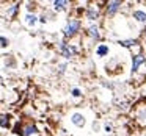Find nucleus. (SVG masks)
Here are the masks:
<instances>
[{
  "instance_id": "obj_1",
  "label": "nucleus",
  "mask_w": 146,
  "mask_h": 136,
  "mask_svg": "<svg viewBox=\"0 0 146 136\" xmlns=\"http://www.w3.org/2000/svg\"><path fill=\"white\" fill-rule=\"evenodd\" d=\"M82 32V20L79 17H69L63 27V38L64 41H71Z\"/></svg>"
},
{
  "instance_id": "obj_2",
  "label": "nucleus",
  "mask_w": 146,
  "mask_h": 136,
  "mask_svg": "<svg viewBox=\"0 0 146 136\" xmlns=\"http://www.w3.org/2000/svg\"><path fill=\"white\" fill-rule=\"evenodd\" d=\"M58 52H60V55L64 58V60H72V58H76L77 55H79V47H77L76 44H72V42L69 41H60L58 42Z\"/></svg>"
},
{
  "instance_id": "obj_3",
  "label": "nucleus",
  "mask_w": 146,
  "mask_h": 136,
  "mask_svg": "<svg viewBox=\"0 0 146 136\" xmlns=\"http://www.w3.org/2000/svg\"><path fill=\"white\" fill-rule=\"evenodd\" d=\"M14 131L21 136H39V128L33 120L17 124V127H14Z\"/></svg>"
},
{
  "instance_id": "obj_4",
  "label": "nucleus",
  "mask_w": 146,
  "mask_h": 136,
  "mask_svg": "<svg viewBox=\"0 0 146 136\" xmlns=\"http://www.w3.org/2000/svg\"><path fill=\"white\" fill-rule=\"evenodd\" d=\"M132 116H133V120L140 127H146V102H140V103L135 105Z\"/></svg>"
},
{
  "instance_id": "obj_5",
  "label": "nucleus",
  "mask_w": 146,
  "mask_h": 136,
  "mask_svg": "<svg viewBox=\"0 0 146 136\" xmlns=\"http://www.w3.org/2000/svg\"><path fill=\"white\" fill-rule=\"evenodd\" d=\"M83 16L90 24H98V20L101 19V7L94 3H90L88 7L83 10Z\"/></svg>"
},
{
  "instance_id": "obj_6",
  "label": "nucleus",
  "mask_w": 146,
  "mask_h": 136,
  "mask_svg": "<svg viewBox=\"0 0 146 136\" xmlns=\"http://www.w3.org/2000/svg\"><path fill=\"white\" fill-rule=\"evenodd\" d=\"M123 7H124V2H121V0H108V2L104 3V11L108 17H113L123 10Z\"/></svg>"
},
{
  "instance_id": "obj_7",
  "label": "nucleus",
  "mask_w": 146,
  "mask_h": 136,
  "mask_svg": "<svg viewBox=\"0 0 146 136\" xmlns=\"http://www.w3.org/2000/svg\"><path fill=\"white\" fill-rule=\"evenodd\" d=\"M146 64V57L141 53V52H137V53L132 55V63H130V72L132 75H135L140 70V67Z\"/></svg>"
},
{
  "instance_id": "obj_8",
  "label": "nucleus",
  "mask_w": 146,
  "mask_h": 136,
  "mask_svg": "<svg viewBox=\"0 0 146 136\" xmlns=\"http://www.w3.org/2000/svg\"><path fill=\"white\" fill-rule=\"evenodd\" d=\"M85 35L88 36L91 41H101V36H102V33H101V27L98 25V24H90L88 27L85 28Z\"/></svg>"
},
{
  "instance_id": "obj_9",
  "label": "nucleus",
  "mask_w": 146,
  "mask_h": 136,
  "mask_svg": "<svg viewBox=\"0 0 146 136\" xmlns=\"http://www.w3.org/2000/svg\"><path fill=\"white\" fill-rule=\"evenodd\" d=\"M110 52H111L110 44H107V42H99L94 47V57L99 58V60H102V58H107L108 55H110Z\"/></svg>"
},
{
  "instance_id": "obj_10",
  "label": "nucleus",
  "mask_w": 146,
  "mask_h": 136,
  "mask_svg": "<svg viewBox=\"0 0 146 136\" xmlns=\"http://www.w3.org/2000/svg\"><path fill=\"white\" fill-rule=\"evenodd\" d=\"M69 119H71V124H72L74 127H77V128H83V127L86 125V116L83 113H80V111L72 113Z\"/></svg>"
},
{
  "instance_id": "obj_11",
  "label": "nucleus",
  "mask_w": 146,
  "mask_h": 136,
  "mask_svg": "<svg viewBox=\"0 0 146 136\" xmlns=\"http://www.w3.org/2000/svg\"><path fill=\"white\" fill-rule=\"evenodd\" d=\"M130 17H132V19L135 20L137 24H141V25H145V24H146V10L135 8V10H132V13H130Z\"/></svg>"
},
{
  "instance_id": "obj_12",
  "label": "nucleus",
  "mask_w": 146,
  "mask_h": 136,
  "mask_svg": "<svg viewBox=\"0 0 146 136\" xmlns=\"http://www.w3.org/2000/svg\"><path fill=\"white\" fill-rule=\"evenodd\" d=\"M69 5H71V2H68V0H54L52 2V11L63 13V11H66L69 8Z\"/></svg>"
},
{
  "instance_id": "obj_13",
  "label": "nucleus",
  "mask_w": 146,
  "mask_h": 136,
  "mask_svg": "<svg viewBox=\"0 0 146 136\" xmlns=\"http://www.w3.org/2000/svg\"><path fill=\"white\" fill-rule=\"evenodd\" d=\"M24 24H25L27 27H35L36 24H38V14L36 13H25L24 14Z\"/></svg>"
},
{
  "instance_id": "obj_14",
  "label": "nucleus",
  "mask_w": 146,
  "mask_h": 136,
  "mask_svg": "<svg viewBox=\"0 0 146 136\" xmlns=\"http://www.w3.org/2000/svg\"><path fill=\"white\" fill-rule=\"evenodd\" d=\"M19 10H21V3H19V2L11 3L10 7L7 8V16L10 17V19H14V17L17 16V13H19Z\"/></svg>"
},
{
  "instance_id": "obj_15",
  "label": "nucleus",
  "mask_w": 146,
  "mask_h": 136,
  "mask_svg": "<svg viewBox=\"0 0 146 136\" xmlns=\"http://www.w3.org/2000/svg\"><path fill=\"white\" fill-rule=\"evenodd\" d=\"M118 44H119L121 47H124V49H135L137 45H138V41H137V39H133V38L119 39V41H118Z\"/></svg>"
},
{
  "instance_id": "obj_16",
  "label": "nucleus",
  "mask_w": 146,
  "mask_h": 136,
  "mask_svg": "<svg viewBox=\"0 0 146 136\" xmlns=\"http://www.w3.org/2000/svg\"><path fill=\"white\" fill-rule=\"evenodd\" d=\"M11 127V114L0 113V128H10Z\"/></svg>"
},
{
  "instance_id": "obj_17",
  "label": "nucleus",
  "mask_w": 146,
  "mask_h": 136,
  "mask_svg": "<svg viewBox=\"0 0 146 136\" xmlns=\"http://www.w3.org/2000/svg\"><path fill=\"white\" fill-rule=\"evenodd\" d=\"M8 47H10V39L7 36L0 35V50H7Z\"/></svg>"
},
{
  "instance_id": "obj_18",
  "label": "nucleus",
  "mask_w": 146,
  "mask_h": 136,
  "mask_svg": "<svg viewBox=\"0 0 146 136\" xmlns=\"http://www.w3.org/2000/svg\"><path fill=\"white\" fill-rule=\"evenodd\" d=\"M71 97L72 99H82L83 97V91L80 88H72L71 89Z\"/></svg>"
},
{
  "instance_id": "obj_19",
  "label": "nucleus",
  "mask_w": 146,
  "mask_h": 136,
  "mask_svg": "<svg viewBox=\"0 0 146 136\" xmlns=\"http://www.w3.org/2000/svg\"><path fill=\"white\" fill-rule=\"evenodd\" d=\"M27 13H35V10H36V3H35V2H27Z\"/></svg>"
},
{
  "instance_id": "obj_20",
  "label": "nucleus",
  "mask_w": 146,
  "mask_h": 136,
  "mask_svg": "<svg viewBox=\"0 0 146 136\" xmlns=\"http://www.w3.org/2000/svg\"><path fill=\"white\" fill-rule=\"evenodd\" d=\"M104 131L105 133H111V131H113V125H111V124H104Z\"/></svg>"
},
{
  "instance_id": "obj_21",
  "label": "nucleus",
  "mask_w": 146,
  "mask_h": 136,
  "mask_svg": "<svg viewBox=\"0 0 146 136\" xmlns=\"http://www.w3.org/2000/svg\"><path fill=\"white\" fill-rule=\"evenodd\" d=\"M58 67H60V69H58V72H60V74H64V70H66L68 64H66V63H63V64H60Z\"/></svg>"
},
{
  "instance_id": "obj_22",
  "label": "nucleus",
  "mask_w": 146,
  "mask_h": 136,
  "mask_svg": "<svg viewBox=\"0 0 146 136\" xmlns=\"http://www.w3.org/2000/svg\"><path fill=\"white\" fill-rule=\"evenodd\" d=\"M93 130H94V131H98V130H99V124L96 122V120L93 122Z\"/></svg>"
}]
</instances>
